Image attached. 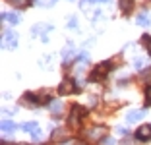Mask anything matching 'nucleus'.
<instances>
[{"instance_id":"nucleus-15","label":"nucleus","mask_w":151,"mask_h":145,"mask_svg":"<svg viewBox=\"0 0 151 145\" xmlns=\"http://www.w3.org/2000/svg\"><path fill=\"white\" fill-rule=\"evenodd\" d=\"M8 2L12 4V8H18V10H23L31 4V0H8Z\"/></svg>"},{"instance_id":"nucleus-6","label":"nucleus","mask_w":151,"mask_h":145,"mask_svg":"<svg viewBox=\"0 0 151 145\" xmlns=\"http://www.w3.org/2000/svg\"><path fill=\"white\" fill-rule=\"evenodd\" d=\"M60 56H62V60H64V62H70L72 58L76 56V47H74V43H68L66 47L62 48V52H60Z\"/></svg>"},{"instance_id":"nucleus-3","label":"nucleus","mask_w":151,"mask_h":145,"mask_svg":"<svg viewBox=\"0 0 151 145\" xmlns=\"http://www.w3.org/2000/svg\"><path fill=\"white\" fill-rule=\"evenodd\" d=\"M85 112H87V110H85L83 106L74 105V108H72V114H70V126H74V128L80 126V118L85 114Z\"/></svg>"},{"instance_id":"nucleus-14","label":"nucleus","mask_w":151,"mask_h":145,"mask_svg":"<svg viewBox=\"0 0 151 145\" xmlns=\"http://www.w3.org/2000/svg\"><path fill=\"white\" fill-rule=\"evenodd\" d=\"M14 130H16V124L12 120H8V118L2 120V132L4 134H14Z\"/></svg>"},{"instance_id":"nucleus-17","label":"nucleus","mask_w":151,"mask_h":145,"mask_svg":"<svg viewBox=\"0 0 151 145\" xmlns=\"http://www.w3.org/2000/svg\"><path fill=\"white\" fill-rule=\"evenodd\" d=\"M136 23H138V25H149V23H151V18H149V14H147V12L139 14L138 18H136Z\"/></svg>"},{"instance_id":"nucleus-16","label":"nucleus","mask_w":151,"mask_h":145,"mask_svg":"<svg viewBox=\"0 0 151 145\" xmlns=\"http://www.w3.org/2000/svg\"><path fill=\"white\" fill-rule=\"evenodd\" d=\"M66 136H68L66 130H64V128H58V130H54L52 139H54V141H64V139H66Z\"/></svg>"},{"instance_id":"nucleus-18","label":"nucleus","mask_w":151,"mask_h":145,"mask_svg":"<svg viewBox=\"0 0 151 145\" xmlns=\"http://www.w3.org/2000/svg\"><path fill=\"white\" fill-rule=\"evenodd\" d=\"M22 130H25V132H31V134H35L37 130H41V128H39V124H37V122H25V124H22Z\"/></svg>"},{"instance_id":"nucleus-30","label":"nucleus","mask_w":151,"mask_h":145,"mask_svg":"<svg viewBox=\"0 0 151 145\" xmlns=\"http://www.w3.org/2000/svg\"><path fill=\"white\" fill-rule=\"evenodd\" d=\"M147 50H149V54H151V43H149V45H147Z\"/></svg>"},{"instance_id":"nucleus-24","label":"nucleus","mask_w":151,"mask_h":145,"mask_svg":"<svg viewBox=\"0 0 151 145\" xmlns=\"http://www.w3.org/2000/svg\"><path fill=\"white\" fill-rule=\"evenodd\" d=\"M145 103H147V105H151V85L145 89Z\"/></svg>"},{"instance_id":"nucleus-19","label":"nucleus","mask_w":151,"mask_h":145,"mask_svg":"<svg viewBox=\"0 0 151 145\" xmlns=\"http://www.w3.org/2000/svg\"><path fill=\"white\" fill-rule=\"evenodd\" d=\"M143 66H145V58H142V56L134 58V68H136V70H142Z\"/></svg>"},{"instance_id":"nucleus-5","label":"nucleus","mask_w":151,"mask_h":145,"mask_svg":"<svg viewBox=\"0 0 151 145\" xmlns=\"http://www.w3.org/2000/svg\"><path fill=\"white\" fill-rule=\"evenodd\" d=\"M136 137H138L139 141L151 139V126H149V124H143V126H139L138 132H136Z\"/></svg>"},{"instance_id":"nucleus-26","label":"nucleus","mask_w":151,"mask_h":145,"mask_svg":"<svg viewBox=\"0 0 151 145\" xmlns=\"http://www.w3.org/2000/svg\"><path fill=\"white\" fill-rule=\"evenodd\" d=\"M49 62H50V56H45V60H41L39 64L41 66H49Z\"/></svg>"},{"instance_id":"nucleus-12","label":"nucleus","mask_w":151,"mask_h":145,"mask_svg":"<svg viewBox=\"0 0 151 145\" xmlns=\"http://www.w3.org/2000/svg\"><path fill=\"white\" fill-rule=\"evenodd\" d=\"M49 110L52 112V114H60V112L64 110V103H62V101H50Z\"/></svg>"},{"instance_id":"nucleus-10","label":"nucleus","mask_w":151,"mask_h":145,"mask_svg":"<svg viewBox=\"0 0 151 145\" xmlns=\"http://www.w3.org/2000/svg\"><path fill=\"white\" fill-rule=\"evenodd\" d=\"M143 116H145V110H130L128 114H126V122L134 124L136 120H142Z\"/></svg>"},{"instance_id":"nucleus-1","label":"nucleus","mask_w":151,"mask_h":145,"mask_svg":"<svg viewBox=\"0 0 151 145\" xmlns=\"http://www.w3.org/2000/svg\"><path fill=\"white\" fill-rule=\"evenodd\" d=\"M2 47L6 50H14V48H18V33L12 29H6L2 33Z\"/></svg>"},{"instance_id":"nucleus-29","label":"nucleus","mask_w":151,"mask_h":145,"mask_svg":"<svg viewBox=\"0 0 151 145\" xmlns=\"http://www.w3.org/2000/svg\"><path fill=\"white\" fill-rule=\"evenodd\" d=\"M68 145H83V143H81V141H70Z\"/></svg>"},{"instance_id":"nucleus-11","label":"nucleus","mask_w":151,"mask_h":145,"mask_svg":"<svg viewBox=\"0 0 151 145\" xmlns=\"http://www.w3.org/2000/svg\"><path fill=\"white\" fill-rule=\"evenodd\" d=\"M2 19H4V22H8V23H12V25H18L19 23V16L18 14H10V12H4L2 14Z\"/></svg>"},{"instance_id":"nucleus-13","label":"nucleus","mask_w":151,"mask_h":145,"mask_svg":"<svg viewBox=\"0 0 151 145\" xmlns=\"http://www.w3.org/2000/svg\"><path fill=\"white\" fill-rule=\"evenodd\" d=\"M118 6L124 14H130L132 8H134V0H118Z\"/></svg>"},{"instance_id":"nucleus-20","label":"nucleus","mask_w":151,"mask_h":145,"mask_svg":"<svg viewBox=\"0 0 151 145\" xmlns=\"http://www.w3.org/2000/svg\"><path fill=\"white\" fill-rule=\"evenodd\" d=\"M39 6H43V8H50V6L56 4V0H35Z\"/></svg>"},{"instance_id":"nucleus-7","label":"nucleus","mask_w":151,"mask_h":145,"mask_svg":"<svg viewBox=\"0 0 151 145\" xmlns=\"http://www.w3.org/2000/svg\"><path fill=\"white\" fill-rule=\"evenodd\" d=\"M22 103H23L25 106H31V108H35L37 105H41V99H39V97H35L33 93H25V95L22 97Z\"/></svg>"},{"instance_id":"nucleus-4","label":"nucleus","mask_w":151,"mask_h":145,"mask_svg":"<svg viewBox=\"0 0 151 145\" xmlns=\"http://www.w3.org/2000/svg\"><path fill=\"white\" fill-rule=\"evenodd\" d=\"M52 31V25H43V23H37L35 27L31 29V35H41V39L47 41V33Z\"/></svg>"},{"instance_id":"nucleus-27","label":"nucleus","mask_w":151,"mask_h":145,"mask_svg":"<svg viewBox=\"0 0 151 145\" xmlns=\"http://www.w3.org/2000/svg\"><path fill=\"white\" fill-rule=\"evenodd\" d=\"M116 132H118V134H128V130H126V128H116Z\"/></svg>"},{"instance_id":"nucleus-2","label":"nucleus","mask_w":151,"mask_h":145,"mask_svg":"<svg viewBox=\"0 0 151 145\" xmlns=\"http://www.w3.org/2000/svg\"><path fill=\"white\" fill-rule=\"evenodd\" d=\"M111 68H112L111 62H101V64H99V66H95V70L91 72L89 79H91V81H99V79L107 78V74H109V70H111Z\"/></svg>"},{"instance_id":"nucleus-9","label":"nucleus","mask_w":151,"mask_h":145,"mask_svg":"<svg viewBox=\"0 0 151 145\" xmlns=\"http://www.w3.org/2000/svg\"><path fill=\"white\" fill-rule=\"evenodd\" d=\"M105 134H107V128L105 126H95L87 132V136H89V139H99V137L105 136Z\"/></svg>"},{"instance_id":"nucleus-22","label":"nucleus","mask_w":151,"mask_h":145,"mask_svg":"<svg viewBox=\"0 0 151 145\" xmlns=\"http://www.w3.org/2000/svg\"><path fill=\"white\" fill-rule=\"evenodd\" d=\"M78 62H83V64H87V62H89V54H87V52H81L80 56H78Z\"/></svg>"},{"instance_id":"nucleus-31","label":"nucleus","mask_w":151,"mask_h":145,"mask_svg":"<svg viewBox=\"0 0 151 145\" xmlns=\"http://www.w3.org/2000/svg\"><path fill=\"white\" fill-rule=\"evenodd\" d=\"M18 145H27V143H18Z\"/></svg>"},{"instance_id":"nucleus-23","label":"nucleus","mask_w":151,"mask_h":145,"mask_svg":"<svg viewBox=\"0 0 151 145\" xmlns=\"http://www.w3.org/2000/svg\"><path fill=\"white\" fill-rule=\"evenodd\" d=\"M101 145H114V139H112V137H103Z\"/></svg>"},{"instance_id":"nucleus-25","label":"nucleus","mask_w":151,"mask_h":145,"mask_svg":"<svg viewBox=\"0 0 151 145\" xmlns=\"http://www.w3.org/2000/svg\"><path fill=\"white\" fill-rule=\"evenodd\" d=\"M31 137H33L35 141H39V139H41V130H37L35 134H31Z\"/></svg>"},{"instance_id":"nucleus-21","label":"nucleus","mask_w":151,"mask_h":145,"mask_svg":"<svg viewBox=\"0 0 151 145\" xmlns=\"http://www.w3.org/2000/svg\"><path fill=\"white\" fill-rule=\"evenodd\" d=\"M68 29H78V18H68Z\"/></svg>"},{"instance_id":"nucleus-28","label":"nucleus","mask_w":151,"mask_h":145,"mask_svg":"<svg viewBox=\"0 0 151 145\" xmlns=\"http://www.w3.org/2000/svg\"><path fill=\"white\" fill-rule=\"evenodd\" d=\"M149 75H151V70H147L145 74H142V78H143V79H147V78H149Z\"/></svg>"},{"instance_id":"nucleus-8","label":"nucleus","mask_w":151,"mask_h":145,"mask_svg":"<svg viewBox=\"0 0 151 145\" xmlns=\"http://www.w3.org/2000/svg\"><path fill=\"white\" fill-rule=\"evenodd\" d=\"M72 91H78V89H76V83L72 79H64L62 83H60V87H58V93H60V95H68V93H72Z\"/></svg>"}]
</instances>
